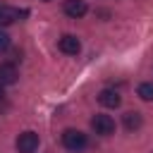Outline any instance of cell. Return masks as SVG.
Returning a JSON list of instances; mask_svg holds the SVG:
<instances>
[{"label": "cell", "mask_w": 153, "mask_h": 153, "mask_svg": "<svg viewBox=\"0 0 153 153\" xmlns=\"http://www.w3.org/2000/svg\"><path fill=\"white\" fill-rule=\"evenodd\" d=\"M38 148V134L36 131H22L17 136V151L19 153H33Z\"/></svg>", "instance_id": "3957f363"}, {"label": "cell", "mask_w": 153, "mask_h": 153, "mask_svg": "<svg viewBox=\"0 0 153 153\" xmlns=\"http://www.w3.org/2000/svg\"><path fill=\"white\" fill-rule=\"evenodd\" d=\"M17 76H19V72H17V67L12 62H0V84L2 86L5 84H14Z\"/></svg>", "instance_id": "52a82bcc"}, {"label": "cell", "mask_w": 153, "mask_h": 153, "mask_svg": "<svg viewBox=\"0 0 153 153\" xmlns=\"http://www.w3.org/2000/svg\"><path fill=\"white\" fill-rule=\"evenodd\" d=\"M122 122H124V127H127L129 131H134V129H139V127L143 124V117H141V112H136V110H129V112H124Z\"/></svg>", "instance_id": "ba28073f"}, {"label": "cell", "mask_w": 153, "mask_h": 153, "mask_svg": "<svg viewBox=\"0 0 153 153\" xmlns=\"http://www.w3.org/2000/svg\"><path fill=\"white\" fill-rule=\"evenodd\" d=\"M57 48H60L65 55H76V53L81 50V43H79V38H76V36H72V33H65V36L57 41Z\"/></svg>", "instance_id": "277c9868"}, {"label": "cell", "mask_w": 153, "mask_h": 153, "mask_svg": "<svg viewBox=\"0 0 153 153\" xmlns=\"http://www.w3.org/2000/svg\"><path fill=\"white\" fill-rule=\"evenodd\" d=\"M7 48H10V36H7V33L0 29V53H5Z\"/></svg>", "instance_id": "8fae6325"}, {"label": "cell", "mask_w": 153, "mask_h": 153, "mask_svg": "<svg viewBox=\"0 0 153 153\" xmlns=\"http://www.w3.org/2000/svg\"><path fill=\"white\" fill-rule=\"evenodd\" d=\"M136 93H139L141 100H153V81H143V84H139Z\"/></svg>", "instance_id": "30bf717a"}, {"label": "cell", "mask_w": 153, "mask_h": 153, "mask_svg": "<svg viewBox=\"0 0 153 153\" xmlns=\"http://www.w3.org/2000/svg\"><path fill=\"white\" fill-rule=\"evenodd\" d=\"M91 129L96 131V134H100V136H110L112 131H115V120L110 117V115H93L91 117Z\"/></svg>", "instance_id": "7a4b0ae2"}, {"label": "cell", "mask_w": 153, "mask_h": 153, "mask_svg": "<svg viewBox=\"0 0 153 153\" xmlns=\"http://www.w3.org/2000/svg\"><path fill=\"white\" fill-rule=\"evenodd\" d=\"M2 96H5V88H2V84H0V100H2Z\"/></svg>", "instance_id": "7c38bea8"}, {"label": "cell", "mask_w": 153, "mask_h": 153, "mask_svg": "<svg viewBox=\"0 0 153 153\" xmlns=\"http://www.w3.org/2000/svg\"><path fill=\"white\" fill-rule=\"evenodd\" d=\"M98 103H100L103 108H120L122 98H120L117 91H112V88H103V91L98 93Z\"/></svg>", "instance_id": "8992f818"}, {"label": "cell", "mask_w": 153, "mask_h": 153, "mask_svg": "<svg viewBox=\"0 0 153 153\" xmlns=\"http://www.w3.org/2000/svg\"><path fill=\"white\" fill-rule=\"evenodd\" d=\"M86 12H88V7H86L84 0H65V14H67V17L79 19V17H84Z\"/></svg>", "instance_id": "5b68a950"}, {"label": "cell", "mask_w": 153, "mask_h": 153, "mask_svg": "<svg viewBox=\"0 0 153 153\" xmlns=\"http://www.w3.org/2000/svg\"><path fill=\"white\" fill-rule=\"evenodd\" d=\"M43 2H50V0H43Z\"/></svg>", "instance_id": "4fadbf2b"}, {"label": "cell", "mask_w": 153, "mask_h": 153, "mask_svg": "<svg viewBox=\"0 0 153 153\" xmlns=\"http://www.w3.org/2000/svg\"><path fill=\"white\" fill-rule=\"evenodd\" d=\"M19 14H24V12H19V10H14V7L2 5V7H0V26H7V24H12V22H17V19H19Z\"/></svg>", "instance_id": "9c48e42d"}, {"label": "cell", "mask_w": 153, "mask_h": 153, "mask_svg": "<svg viewBox=\"0 0 153 153\" xmlns=\"http://www.w3.org/2000/svg\"><path fill=\"white\" fill-rule=\"evenodd\" d=\"M62 143H65V148H69V151H81V148H86L88 139H86V134L79 131V129H65V131H62Z\"/></svg>", "instance_id": "6da1fadb"}]
</instances>
